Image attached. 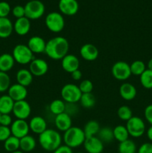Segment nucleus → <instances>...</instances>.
I'll return each instance as SVG.
<instances>
[{"label":"nucleus","instance_id":"bb28decb","mask_svg":"<svg viewBox=\"0 0 152 153\" xmlns=\"http://www.w3.org/2000/svg\"><path fill=\"white\" fill-rule=\"evenodd\" d=\"M15 102L8 95L0 97V114H10L13 111Z\"/></svg>","mask_w":152,"mask_h":153},{"label":"nucleus","instance_id":"dca6fc26","mask_svg":"<svg viewBox=\"0 0 152 153\" xmlns=\"http://www.w3.org/2000/svg\"><path fill=\"white\" fill-rule=\"evenodd\" d=\"M80 66V61L77 57L72 54H67L61 60V67L63 70L66 73H72V72L78 70Z\"/></svg>","mask_w":152,"mask_h":153},{"label":"nucleus","instance_id":"393cba45","mask_svg":"<svg viewBox=\"0 0 152 153\" xmlns=\"http://www.w3.org/2000/svg\"><path fill=\"white\" fill-rule=\"evenodd\" d=\"M19 143H20L19 149L23 152H31L35 149L36 146H37V141H36L35 138L29 134L19 139Z\"/></svg>","mask_w":152,"mask_h":153},{"label":"nucleus","instance_id":"cd10ccee","mask_svg":"<svg viewBox=\"0 0 152 153\" xmlns=\"http://www.w3.org/2000/svg\"><path fill=\"white\" fill-rule=\"evenodd\" d=\"M100 128V124L98 123L97 121L95 120H89L88 121L84 126L83 128V132H84L86 138L88 137H93L98 134V131H99Z\"/></svg>","mask_w":152,"mask_h":153},{"label":"nucleus","instance_id":"4c0bfd02","mask_svg":"<svg viewBox=\"0 0 152 153\" xmlns=\"http://www.w3.org/2000/svg\"><path fill=\"white\" fill-rule=\"evenodd\" d=\"M10 87V78L7 73L0 71V93L8 91Z\"/></svg>","mask_w":152,"mask_h":153},{"label":"nucleus","instance_id":"2eb2a0df","mask_svg":"<svg viewBox=\"0 0 152 153\" xmlns=\"http://www.w3.org/2000/svg\"><path fill=\"white\" fill-rule=\"evenodd\" d=\"M7 95L14 102L25 100L28 95V90L25 87L19 85V84H13L10 85L7 91Z\"/></svg>","mask_w":152,"mask_h":153},{"label":"nucleus","instance_id":"473e14b6","mask_svg":"<svg viewBox=\"0 0 152 153\" xmlns=\"http://www.w3.org/2000/svg\"><path fill=\"white\" fill-rule=\"evenodd\" d=\"M97 137L103 142V143H110L114 139L113 136V129L110 127H103L100 128Z\"/></svg>","mask_w":152,"mask_h":153},{"label":"nucleus","instance_id":"423d86ee","mask_svg":"<svg viewBox=\"0 0 152 153\" xmlns=\"http://www.w3.org/2000/svg\"><path fill=\"white\" fill-rule=\"evenodd\" d=\"M25 17L28 19H38L45 13V5L40 0H30L24 6Z\"/></svg>","mask_w":152,"mask_h":153},{"label":"nucleus","instance_id":"de8ad7c7","mask_svg":"<svg viewBox=\"0 0 152 153\" xmlns=\"http://www.w3.org/2000/svg\"><path fill=\"white\" fill-rule=\"evenodd\" d=\"M53 153H73V152L71 148L64 144L59 146L56 150L54 151Z\"/></svg>","mask_w":152,"mask_h":153},{"label":"nucleus","instance_id":"c03bdc74","mask_svg":"<svg viewBox=\"0 0 152 153\" xmlns=\"http://www.w3.org/2000/svg\"><path fill=\"white\" fill-rule=\"evenodd\" d=\"M12 123V118L10 114H1L0 117V125L3 126L9 127L11 126Z\"/></svg>","mask_w":152,"mask_h":153},{"label":"nucleus","instance_id":"5701e85b","mask_svg":"<svg viewBox=\"0 0 152 153\" xmlns=\"http://www.w3.org/2000/svg\"><path fill=\"white\" fill-rule=\"evenodd\" d=\"M16 78L18 84L26 88V87L31 85V84L32 83L34 76L30 72L29 70L23 68L18 70L16 75Z\"/></svg>","mask_w":152,"mask_h":153},{"label":"nucleus","instance_id":"09e8293b","mask_svg":"<svg viewBox=\"0 0 152 153\" xmlns=\"http://www.w3.org/2000/svg\"><path fill=\"white\" fill-rule=\"evenodd\" d=\"M71 76H72V78L73 80L78 81V80H80V79H81L82 73H81V71H80V70L78 69V70L72 72V73H71Z\"/></svg>","mask_w":152,"mask_h":153},{"label":"nucleus","instance_id":"2f4dec72","mask_svg":"<svg viewBox=\"0 0 152 153\" xmlns=\"http://www.w3.org/2000/svg\"><path fill=\"white\" fill-rule=\"evenodd\" d=\"M66 108V102L63 100H55L49 105V110L51 113L57 116L64 113Z\"/></svg>","mask_w":152,"mask_h":153},{"label":"nucleus","instance_id":"4468645a","mask_svg":"<svg viewBox=\"0 0 152 153\" xmlns=\"http://www.w3.org/2000/svg\"><path fill=\"white\" fill-rule=\"evenodd\" d=\"M83 146L87 153H101L104 150V143L96 136L86 138Z\"/></svg>","mask_w":152,"mask_h":153},{"label":"nucleus","instance_id":"c9c22d12","mask_svg":"<svg viewBox=\"0 0 152 153\" xmlns=\"http://www.w3.org/2000/svg\"><path fill=\"white\" fill-rule=\"evenodd\" d=\"M140 83L145 89H152V71L146 69L139 76Z\"/></svg>","mask_w":152,"mask_h":153},{"label":"nucleus","instance_id":"3c124183","mask_svg":"<svg viewBox=\"0 0 152 153\" xmlns=\"http://www.w3.org/2000/svg\"><path fill=\"white\" fill-rule=\"evenodd\" d=\"M148 70H150L152 71V58L148 62Z\"/></svg>","mask_w":152,"mask_h":153},{"label":"nucleus","instance_id":"ddd939ff","mask_svg":"<svg viewBox=\"0 0 152 153\" xmlns=\"http://www.w3.org/2000/svg\"><path fill=\"white\" fill-rule=\"evenodd\" d=\"M58 7L61 13L66 16H74L79 10L77 0H60Z\"/></svg>","mask_w":152,"mask_h":153},{"label":"nucleus","instance_id":"58836bf2","mask_svg":"<svg viewBox=\"0 0 152 153\" xmlns=\"http://www.w3.org/2000/svg\"><path fill=\"white\" fill-rule=\"evenodd\" d=\"M78 87L82 94H89V93H92L93 90V84L90 80H88V79L82 81Z\"/></svg>","mask_w":152,"mask_h":153},{"label":"nucleus","instance_id":"a211bd4d","mask_svg":"<svg viewBox=\"0 0 152 153\" xmlns=\"http://www.w3.org/2000/svg\"><path fill=\"white\" fill-rule=\"evenodd\" d=\"M27 46L34 54H40L45 52L46 42L40 36H33L28 40Z\"/></svg>","mask_w":152,"mask_h":153},{"label":"nucleus","instance_id":"f704fd0d","mask_svg":"<svg viewBox=\"0 0 152 153\" xmlns=\"http://www.w3.org/2000/svg\"><path fill=\"white\" fill-rule=\"evenodd\" d=\"M130 68H131V74L138 76H141L144 73L145 70H146L145 63L140 60H137V61H134V62L131 63L130 64Z\"/></svg>","mask_w":152,"mask_h":153},{"label":"nucleus","instance_id":"c756f323","mask_svg":"<svg viewBox=\"0 0 152 153\" xmlns=\"http://www.w3.org/2000/svg\"><path fill=\"white\" fill-rule=\"evenodd\" d=\"M113 136H114L115 140L121 143V142H123L129 139L128 137L130 135L126 126H124L122 125H118L113 128Z\"/></svg>","mask_w":152,"mask_h":153},{"label":"nucleus","instance_id":"8fccbe9b","mask_svg":"<svg viewBox=\"0 0 152 153\" xmlns=\"http://www.w3.org/2000/svg\"><path fill=\"white\" fill-rule=\"evenodd\" d=\"M146 134H147V137L149 139V140H151L152 142V126H151L148 128V129L147 130Z\"/></svg>","mask_w":152,"mask_h":153},{"label":"nucleus","instance_id":"39448f33","mask_svg":"<svg viewBox=\"0 0 152 153\" xmlns=\"http://www.w3.org/2000/svg\"><path fill=\"white\" fill-rule=\"evenodd\" d=\"M46 26L53 33H59L63 30L65 27V20L62 13L57 11L48 13L45 19Z\"/></svg>","mask_w":152,"mask_h":153},{"label":"nucleus","instance_id":"864d4df0","mask_svg":"<svg viewBox=\"0 0 152 153\" xmlns=\"http://www.w3.org/2000/svg\"><path fill=\"white\" fill-rule=\"evenodd\" d=\"M76 153H83V152H76Z\"/></svg>","mask_w":152,"mask_h":153},{"label":"nucleus","instance_id":"72a5a7b5","mask_svg":"<svg viewBox=\"0 0 152 153\" xmlns=\"http://www.w3.org/2000/svg\"><path fill=\"white\" fill-rule=\"evenodd\" d=\"M80 103L84 108H92L95 105V98L92 93L82 94L80 99Z\"/></svg>","mask_w":152,"mask_h":153},{"label":"nucleus","instance_id":"a18cd8bd","mask_svg":"<svg viewBox=\"0 0 152 153\" xmlns=\"http://www.w3.org/2000/svg\"><path fill=\"white\" fill-rule=\"evenodd\" d=\"M137 153H152V143H144L139 146Z\"/></svg>","mask_w":152,"mask_h":153},{"label":"nucleus","instance_id":"ea45409f","mask_svg":"<svg viewBox=\"0 0 152 153\" xmlns=\"http://www.w3.org/2000/svg\"><path fill=\"white\" fill-rule=\"evenodd\" d=\"M10 11L11 7L7 1H0V17H7Z\"/></svg>","mask_w":152,"mask_h":153},{"label":"nucleus","instance_id":"f257e3e1","mask_svg":"<svg viewBox=\"0 0 152 153\" xmlns=\"http://www.w3.org/2000/svg\"><path fill=\"white\" fill-rule=\"evenodd\" d=\"M69 49V41L63 37H55L46 42L45 53L51 59L62 60L68 54Z\"/></svg>","mask_w":152,"mask_h":153},{"label":"nucleus","instance_id":"f8f14e48","mask_svg":"<svg viewBox=\"0 0 152 153\" xmlns=\"http://www.w3.org/2000/svg\"><path fill=\"white\" fill-rule=\"evenodd\" d=\"M29 70L36 77H40L46 74L49 70V64L41 58H34L29 64Z\"/></svg>","mask_w":152,"mask_h":153},{"label":"nucleus","instance_id":"f3484780","mask_svg":"<svg viewBox=\"0 0 152 153\" xmlns=\"http://www.w3.org/2000/svg\"><path fill=\"white\" fill-rule=\"evenodd\" d=\"M98 49L96 46L91 43H86L80 49V55L83 60L86 61H93L98 57Z\"/></svg>","mask_w":152,"mask_h":153},{"label":"nucleus","instance_id":"c85d7f7f","mask_svg":"<svg viewBox=\"0 0 152 153\" xmlns=\"http://www.w3.org/2000/svg\"><path fill=\"white\" fill-rule=\"evenodd\" d=\"M119 153H136L137 151V145L134 140L131 139L119 143L118 146Z\"/></svg>","mask_w":152,"mask_h":153},{"label":"nucleus","instance_id":"603ef678","mask_svg":"<svg viewBox=\"0 0 152 153\" xmlns=\"http://www.w3.org/2000/svg\"><path fill=\"white\" fill-rule=\"evenodd\" d=\"M11 153H24L22 151H20V150H17L16 151V152H11Z\"/></svg>","mask_w":152,"mask_h":153},{"label":"nucleus","instance_id":"20e7f679","mask_svg":"<svg viewBox=\"0 0 152 153\" xmlns=\"http://www.w3.org/2000/svg\"><path fill=\"white\" fill-rule=\"evenodd\" d=\"M15 62L25 65L28 64L35 58L34 54L31 51L27 45L18 44L14 46L12 52Z\"/></svg>","mask_w":152,"mask_h":153},{"label":"nucleus","instance_id":"7ed1b4c3","mask_svg":"<svg viewBox=\"0 0 152 153\" xmlns=\"http://www.w3.org/2000/svg\"><path fill=\"white\" fill-rule=\"evenodd\" d=\"M86 136L83 130L79 127L72 126L64 132L63 136V140L66 146H69L71 149L77 148L83 145Z\"/></svg>","mask_w":152,"mask_h":153},{"label":"nucleus","instance_id":"9b49d317","mask_svg":"<svg viewBox=\"0 0 152 153\" xmlns=\"http://www.w3.org/2000/svg\"><path fill=\"white\" fill-rule=\"evenodd\" d=\"M11 135L21 139L29 133V125L25 120L16 119L12 123L10 127Z\"/></svg>","mask_w":152,"mask_h":153},{"label":"nucleus","instance_id":"79ce46f5","mask_svg":"<svg viewBox=\"0 0 152 153\" xmlns=\"http://www.w3.org/2000/svg\"><path fill=\"white\" fill-rule=\"evenodd\" d=\"M12 14L14 17H16V19H19V18H22L25 16V7L24 6L22 5H16L11 10Z\"/></svg>","mask_w":152,"mask_h":153},{"label":"nucleus","instance_id":"aec40b11","mask_svg":"<svg viewBox=\"0 0 152 153\" xmlns=\"http://www.w3.org/2000/svg\"><path fill=\"white\" fill-rule=\"evenodd\" d=\"M28 125L30 131L37 134H42L47 129V123L46 120L40 116H36L31 118Z\"/></svg>","mask_w":152,"mask_h":153},{"label":"nucleus","instance_id":"4be33fe9","mask_svg":"<svg viewBox=\"0 0 152 153\" xmlns=\"http://www.w3.org/2000/svg\"><path fill=\"white\" fill-rule=\"evenodd\" d=\"M137 94L135 86L131 83H123L119 88V94L123 100L131 101L136 97Z\"/></svg>","mask_w":152,"mask_h":153},{"label":"nucleus","instance_id":"412c9836","mask_svg":"<svg viewBox=\"0 0 152 153\" xmlns=\"http://www.w3.org/2000/svg\"><path fill=\"white\" fill-rule=\"evenodd\" d=\"M31 29V22L30 19L24 17L16 19L13 23V31L19 36H25L29 32Z\"/></svg>","mask_w":152,"mask_h":153},{"label":"nucleus","instance_id":"a19ab883","mask_svg":"<svg viewBox=\"0 0 152 153\" xmlns=\"http://www.w3.org/2000/svg\"><path fill=\"white\" fill-rule=\"evenodd\" d=\"M10 135H11V131L10 127L0 125V141L4 142Z\"/></svg>","mask_w":152,"mask_h":153},{"label":"nucleus","instance_id":"f03ea898","mask_svg":"<svg viewBox=\"0 0 152 153\" xmlns=\"http://www.w3.org/2000/svg\"><path fill=\"white\" fill-rule=\"evenodd\" d=\"M39 143L44 150L54 152L61 146L63 137L58 131L52 128H47L42 134H39Z\"/></svg>","mask_w":152,"mask_h":153},{"label":"nucleus","instance_id":"37998d69","mask_svg":"<svg viewBox=\"0 0 152 153\" xmlns=\"http://www.w3.org/2000/svg\"><path fill=\"white\" fill-rule=\"evenodd\" d=\"M78 112V108L76 105V103H66L65 113L69 116H73Z\"/></svg>","mask_w":152,"mask_h":153},{"label":"nucleus","instance_id":"6ab92c4d","mask_svg":"<svg viewBox=\"0 0 152 153\" xmlns=\"http://www.w3.org/2000/svg\"><path fill=\"white\" fill-rule=\"evenodd\" d=\"M72 121L71 116L67 114L65 112L55 116V125L58 131L65 132L66 130L72 126Z\"/></svg>","mask_w":152,"mask_h":153},{"label":"nucleus","instance_id":"7c9ffc66","mask_svg":"<svg viewBox=\"0 0 152 153\" xmlns=\"http://www.w3.org/2000/svg\"><path fill=\"white\" fill-rule=\"evenodd\" d=\"M19 147H20L19 139L13 135H10V137L4 142V149H5L7 152L10 153L19 150Z\"/></svg>","mask_w":152,"mask_h":153},{"label":"nucleus","instance_id":"49530a36","mask_svg":"<svg viewBox=\"0 0 152 153\" xmlns=\"http://www.w3.org/2000/svg\"><path fill=\"white\" fill-rule=\"evenodd\" d=\"M144 116L148 123L152 126V104L146 106L144 111Z\"/></svg>","mask_w":152,"mask_h":153},{"label":"nucleus","instance_id":"a878e982","mask_svg":"<svg viewBox=\"0 0 152 153\" xmlns=\"http://www.w3.org/2000/svg\"><path fill=\"white\" fill-rule=\"evenodd\" d=\"M15 64L13 55L8 53H4L0 55V71L7 73L13 67Z\"/></svg>","mask_w":152,"mask_h":153},{"label":"nucleus","instance_id":"e433bc0d","mask_svg":"<svg viewBox=\"0 0 152 153\" xmlns=\"http://www.w3.org/2000/svg\"><path fill=\"white\" fill-rule=\"evenodd\" d=\"M117 115L121 120L127 122L133 117V112L128 105H122L118 108Z\"/></svg>","mask_w":152,"mask_h":153},{"label":"nucleus","instance_id":"9d476101","mask_svg":"<svg viewBox=\"0 0 152 153\" xmlns=\"http://www.w3.org/2000/svg\"><path fill=\"white\" fill-rule=\"evenodd\" d=\"M12 113L15 117L19 120L28 119L31 113V108L29 103L25 100L15 102Z\"/></svg>","mask_w":152,"mask_h":153},{"label":"nucleus","instance_id":"5fc2aeb1","mask_svg":"<svg viewBox=\"0 0 152 153\" xmlns=\"http://www.w3.org/2000/svg\"><path fill=\"white\" fill-rule=\"evenodd\" d=\"M0 117H1V114H0Z\"/></svg>","mask_w":152,"mask_h":153},{"label":"nucleus","instance_id":"b1692460","mask_svg":"<svg viewBox=\"0 0 152 153\" xmlns=\"http://www.w3.org/2000/svg\"><path fill=\"white\" fill-rule=\"evenodd\" d=\"M13 31V24L7 17H0V38L10 37Z\"/></svg>","mask_w":152,"mask_h":153},{"label":"nucleus","instance_id":"0eeeda50","mask_svg":"<svg viewBox=\"0 0 152 153\" xmlns=\"http://www.w3.org/2000/svg\"><path fill=\"white\" fill-rule=\"evenodd\" d=\"M61 95L66 103H77L80 101L82 93L77 85L69 83L63 87Z\"/></svg>","mask_w":152,"mask_h":153},{"label":"nucleus","instance_id":"6e6552de","mask_svg":"<svg viewBox=\"0 0 152 153\" xmlns=\"http://www.w3.org/2000/svg\"><path fill=\"white\" fill-rule=\"evenodd\" d=\"M126 128L129 135L134 138L142 137L145 131V124L143 120L139 117L133 116L127 121Z\"/></svg>","mask_w":152,"mask_h":153},{"label":"nucleus","instance_id":"1a4fd4ad","mask_svg":"<svg viewBox=\"0 0 152 153\" xmlns=\"http://www.w3.org/2000/svg\"><path fill=\"white\" fill-rule=\"evenodd\" d=\"M111 73L113 77L119 81H125L131 77L130 64L125 61H117L113 65Z\"/></svg>","mask_w":152,"mask_h":153}]
</instances>
